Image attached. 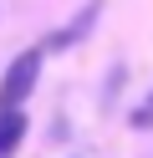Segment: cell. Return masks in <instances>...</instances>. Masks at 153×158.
I'll return each instance as SVG.
<instances>
[{"label": "cell", "instance_id": "2", "mask_svg": "<svg viewBox=\"0 0 153 158\" xmlns=\"http://www.w3.org/2000/svg\"><path fill=\"white\" fill-rule=\"evenodd\" d=\"M20 138H26V112H20V107H5V112H0V158L15 153Z\"/></svg>", "mask_w": 153, "mask_h": 158}, {"label": "cell", "instance_id": "1", "mask_svg": "<svg viewBox=\"0 0 153 158\" xmlns=\"http://www.w3.org/2000/svg\"><path fill=\"white\" fill-rule=\"evenodd\" d=\"M36 72H41V51H20L15 61H10L5 82H0V112L5 107H20L31 97V87H36Z\"/></svg>", "mask_w": 153, "mask_h": 158}]
</instances>
